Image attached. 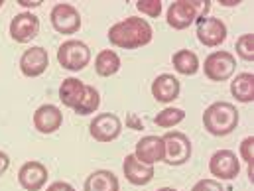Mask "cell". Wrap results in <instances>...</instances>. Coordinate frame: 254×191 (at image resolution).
Listing matches in <instances>:
<instances>
[{
  "mask_svg": "<svg viewBox=\"0 0 254 191\" xmlns=\"http://www.w3.org/2000/svg\"><path fill=\"white\" fill-rule=\"evenodd\" d=\"M8 168H10V158H8L6 152L0 150V176H4L8 172Z\"/></svg>",
  "mask_w": 254,
  "mask_h": 191,
  "instance_id": "obj_31",
  "label": "cell"
},
{
  "mask_svg": "<svg viewBox=\"0 0 254 191\" xmlns=\"http://www.w3.org/2000/svg\"><path fill=\"white\" fill-rule=\"evenodd\" d=\"M64 125V113L56 105H42L34 113V127L42 134H54Z\"/></svg>",
  "mask_w": 254,
  "mask_h": 191,
  "instance_id": "obj_17",
  "label": "cell"
},
{
  "mask_svg": "<svg viewBox=\"0 0 254 191\" xmlns=\"http://www.w3.org/2000/svg\"><path fill=\"white\" fill-rule=\"evenodd\" d=\"M164 140V148H166V156L164 162L168 166H184L191 158V140L184 132H166L162 136Z\"/></svg>",
  "mask_w": 254,
  "mask_h": 191,
  "instance_id": "obj_6",
  "label": "cell"
},
{
  "mask_svg": "<svg viewBox=\"0 0 254 191\" xmlns=\"http://www.w3.org/2000/svg\"><path fill=\"white\" fill-rule=\"evenodd\" d=\"M50 65V56L48 50H44L42 46H34L30 50H26L20 58V71L26 77H40Z\"/></svg>",
  "mask_w": 254,
  "mask_h": 191,
  "instance_id": "obj_14",
  "label": "cell"
},
{
  "mask_svg": "<svg viewBox=\"0 0 254 191\" xmlns=\"http://www.w3.org/2000/svg\"><path fill=\"white\" fill-rule=\"evenodd\" d=\"M123 172H125V178L132 186H148L154 180V176H156L154 166L142 164L134 154H128L127 158H125Z\"/></svg>",
  "mask_w": 254,
  "mask_h": 191,
  "instance_id": "obj_16",
  "label": "cell"
},
{
  "mask_svg": "<svg viewBox=\"0 0 254 191\" xmlns=\"http://www.w3.org/2000/svg\"><path fill=\"white\" fill-rule=\"evenodd\" d=\"M191 191H225V190H223L221 182H217V180H199L193 186Z\"/></svg>",
  "mask_w": 254,
  "mask_h": 191,
  "instance_id": "obj_28",
  "label": "cell"
},
{
  "mask_svg": "<svg viewBox=\"0 0 254 191\" xmlns=\"http://www.w3.org/2000/svg\"><path fill=\"white\" fill-rule=\"evenodd\" d=\"M211 2H201V0H178L172 2L168 8V26L174 30H186L193 22L205 18L209 12Z\"/></svg>",
  "mask_w": 254,
  "mask_h": 191,
  "instance_id": "obj_3",
  "label": "cell"
},
{
  "mask_svg": "<svg viewBox=\"0 0 254 191\" xmlns=\"http://www.w3.org/2000/svg\"><path fill=\"white\" fill-rule=\"evenodd\" d=\"M99 105H101V95H99V91L95 89V87H91V85H87L85 87V95H83V99L79 101V105L73 109L77 115H91V113H95L97 109H99Z\"/></svg>",
  "mask_w": 254,
  "mask_h": 191,
  "instance_id": "obj_23",
  "label": "cell"
},
{
  "mask_svg": "<svg viewBox=\"0 0 254 191\" xmlns=\"http://www.w3.org/2000/svg\"><path fill=\"white\" fill-rule=\"evenodd\" d=\"M85 191H119V180L109 170H97L85 180Z\"/></svg>",
  "mask_w": 254,
  "mask_h": 191,
  "instance_id": "obj_19",
  "label": "cell"
},
{
  "mask_svg": "<svg viewBox=\"0 0 254 191\" xmlns=\"http://www.w3.org/2000/svg\"><path fill=\"white\" fill-rule=\"evenodd\" d=\"M89 132L91 136L97 140V142H113L121 136L123 132V123L121 119L115 115V113H103V115H97L91 125H89Z\"/></svg>",
  "mask_w": 254,
  "mask_h": 191,
  "instance_id": "obj_7",
  "label": "cell"
},
{
  "mask_svg": "<svg viewBox=\"0 0 254 191\" xmlns=\"http://www.w3.org/2000/svg\"><path fill=\"white\" fill-rule=\"evenodd\" d=\"M58 62L67 71H81L91 62V50L81 40H67L58 50Z\"/></svg>",
  "mask_w": 254,
  "mask_h": 191,
  "instance_id": "obj_4",
  "label": "cell"
},
{
  "mask_svg": "<svg viewBox=\"0 0 254 191\" xmlns=\"http://www.w3.org/2000/svg\"><path fill=\"white\" fill-rule=\"evenodd\" d=\"M156 191H178V190H174V188H160V190Z\"/></svg>",
  "mask_w": 254,
  "mask_h": 191,
  "instance_id": "obj_34",
  "label": "cell"
},
{
  "mask_svg": "<svg viewBox=\"0 0 254 191\" xmlns=\"http://www.w3.org/2000/svg\"><path fill=\"white\" fill-rule=\"evenodd\" d=\"M40 34V18L32 12H20L10 22V38L18 44H28Z\"/></svg>",
  "mask_w": 254,
  "mask_h": 191,
  "instance_id": "obj_10",
  "label": "cell"
},
{
  "mask_svg": "<svg viewBox=\"0 0 254 191\" xmlns=\"http://www.w3.org/2000/svg\"><path fill=\"white\" fill-rule=\"evenodd\" d=\"M109 40L113 46L123 50H138L152 42V26L138 16H130L123 22H117L109 30Z\"/></svg>",
  "mask_w": 254,
  "mask_h": 191,
  "instance_id": "obj_1",
  "label": "cell"
},
{
  "mask_svg": "<svg viewBox=\"0 0 254 191\" xmlns=\"http://www.w3.org/2000/svg\"><path fill=\"white\" fill-rule=\"evenodd\" d=\"M136 8L142 14L150 16V18H158L162 14V2L160 0H138L136 2Z\"/></svg>",
  "mask_w": 254,
  "mask_h": 191,
  "instance_id": "obj_27",
  "label": "cell"
},
{
  "mask_svg": "<svg viewBox=\"0 0 254 191\" xmlns=\"http://www.w3.org/2000/svg\"><path fill=\"white\" fill-rule=\"evenodd\" d=\"M134 156L148 166H154L156 162H164L166 156V148H164V140L162 136H144L136 142V150Z\"/></svg>",
  "mask_w": 254,
  "mask_h": 191,
  "instance_id": "obj_13",
  "label": "cell"
},
{
  "mask_svg": "<svg viewBox=\"0 0 254 191\" xmlns=\"http://www.w3.org/2000/svg\"><path fill=\"white\" fill-rule=\"evenodd\" d=\"M50 20H52L54 30L60 32V34H75L81 28L79 10L75 6H71V4H67V2H60V4H56L52 8Z\"/></svg>",
  "mask_w": 254,
  "mask_h": 191,
  "instance_id": "obj_9",
  "label": "cell"
},
{
  "mask_svg": "<svg viewBox=\"0 0 254 191\" xmlns=\"http://www.w3.org/2000/svg\"><path fill=\"white\" fill-rule=\"evenodd\" d=\"M46 191H75V188L67 182H54Z\"/></svg>",
  "mask_w": 254,
  "mask_h": 191,
  "instance_id": "obj_30",
  "label": "cell"
},
{
  "mask_svg": "<svg viewBox=\"0 0 254 191\" xmlns=\"http://www.w3.org/2000/svg\"><path fill=\"white\" fill-rule=\"evenodd\" d=\"M85 87L87 85L81 79H75V77L64 79V83L60 85V101L65 107L75 109L79 105V101L83 99V95H85Z\"/></svg>",
  "mask_w": 254,
  "mask_h": 191,
  "instance_id": "obj_18",
  "label": "cell"
},
{
  "mask_svg": "<svg viewBox=\"0 0 254 191\" xmlns=\"http://www.w3.org/2000/svg\"><path fill=\"white\" fill-rule=\"evenodd\" d=\"M237 54L241 60L245 62H253L254 60V34H243L237 40Z\"/></svg>",
  "mask_w": 254,
  "mask_h": 191,
  "instance_id": "obj_25",
  "label": "cell"
},
{
  "mask_svg": "<svg viewBox=\"0 0 254 191\" xmlns=\"http://www.w3.org/2000/svg\"><path fill=\"white\" fill-rule=\"evenodd\" d=\"M231 93L239 103H253L254 101V75L253 73H239L231 81Z\"/></svg>",
  "mask_w": 254,
  "mask_h": 191,
  "instance_id": "obj_20",
  "label": "cell"
},
{
  "mask_svg": "<svg viewBox=\"0 0 254 191\" xmlns=\"http://www.w3.org/2000/svg\"><path fill=\"white\" fill-rule=\"evenodd\" d=\"M127 127L132 130H142V121L136 117V113H128L127 115Z\"/></svg>",
  "mask_w": 254,
  "mask_h": 191,
  "instance_id": "obj_29",
  "label": "cell"
},
{
  "mask_svg": "<svg viewBox=\"0 0 254 191\" xmlns=\"http://www.w3.org/2000/svg\"><path fill=\"white\" fill-rule=\"evenodd\" d=\"M174 69L182 75H195L199 71V58L191 50H180L172 56Z\"/></svg>",
  "mask_w": 254,
  "mask_h": 191,
  "instance_id": "obj_21",
  "label": "cell"
},
{
  "mask_svg": "<svg viewBox=\"0 0 254 191\" xmlns=\"http://www.w3.org/2000/svg\"><path fill=\"white\" fill-rule=\"evenodd\" d=\"M180 79L172 73H162L152 81V97L158 103H172L180 97Z\"/></svg>",
  "mask_w": 254,
  "mask_h": 191,
  "instance_id": "obj_15",
  "label": "cell"
},
{
  "mask_svg": "<svg viewBox=\"0 0 254 191\" xmlns=\"http://www.w3.org/2000/svg\"><path fill=\"white\" fill-rule=\"evenodd\" d=\"M186 119V113L182 109H176V107H168L164 111H160L154 119V123L160 128H174L176 125H180L182 121Z\"/></svg>",
  "mask_w": 254,
  "mask_h": 191,
  "instance_id": "obj_24",
  "label": "cell"
},
{
  "mask_svg": "<svg viewBox=\"0 0 254 191\" xmlns=\"http://www.w3.org/2000/svg\"><path fill=\"white\" fill-rule=\"evenodd\" d=\"M197 40L207 48H217L227 40V26L219 18L197 20Z\"/></svg>",
  "mask_w": 254,
  "mask_h": 191,
  "instance_id": "obj_11",
  "label": "cell"
},
{
  "mask_svg": "<svg viewBox=\"0 0 254 191\" xmlns=\"http://www.w3.org/2000/svg\"><path fill=\"white\" fill-rule=\"evenodd\" d=\"M18 182L26 191H40L48 182V168L38 160L26 162L18 172Z\"/></svg>",
  "mask_w": 254,
  "mask_h": 191,
  "instance_id": "obj_12",
  "label": "cell"
},
{
  "mask_svg": "<svg viewBox=\"0 0 254 191\" xmlns=\"http://www.w3.org/2000/svg\"><path fill=\"white\" fill-rule=\"evenodd\" d=\"M239 125V111L227 101L209 105L203 113V127L213 136H227Z\"/></svg>",
  "mask_w": 254,
  "mask_h": 191,
  "instance_id": "obj_2",
  "label": "cell"
},
{
  "mask_svg": "<svg viewBox=\"0 0 254 191\" xmlns=\"http://www.w3.org/2000/svg\"><path fill=\"white\" fill-rule=\"evenodd\" d=\"M0 8H2V0H0Z\"/></svg>",
  "mask_w": 254,
  "mask_h": 191,
  "instance_id": "obj_35",
  "label": "cell"
},
{
  "mask_svg": "<svg viewBox=\"0 0 254 191\" xmlns=\"http://www.w3.org/2000/svg\"><path fill=\"white\" fill-rule=\"evenodd\" d=\"M18 4L24 8H38L42 6V0H18Z\"/></svg>",
  "mask_w": 254,
  "mask_h": 191,
  "instance_id": "obj_32",
  "label": "cell"
},
{
  "mask_svg": "<svg viewBox=\"0 0 254 191\" xmlns=\"http://www.w3.org/2000/svg\"><path fill=\"white\" fill-rule=\"evenodd\" d=\"M121 69V58L113 50H103L95 60V71L101 77H111Z\"/></svg>",
  "mask_w": 254,
  "mask_h": 191,
  "instance_id": "obj_22",
  "label": "cell"
},
{
  "mask_svg": "<svg viewBox=\"0 0 254 191\" xmlns=\"http://www.w3.org/2000/svg\"><path fill=\"white\" fill-rule=\"evenodd\" d=\"M241 158L249 164V178L254 182V136H247L241 142Z\"/></svg>",
  "mask_w": 254,
  "mask_h": 191,
  "instance_id": "obj_26",
  "label": "cell"
},
{
  "mask_svg": "<svg viewBox=\"0 0 254 191\" xmlns=\"http://www.w3.org/2000/svg\"><path fill=\"white\" fill-rule=\"evenodd\" d=\"M205 77L209 81H227L233 77V73L237 71V60L231 52H213L205 58V65H203Z\"/></svg>",
  "mask_w": 254,
  "mask_h": 191,
  "instance_id": "obj_5",
  "label": "cell"
},
{
  "mask_svg": "<svg viewBox=\"0 0 254 191\" xmlns=\"http://www.w3.org/2000/svg\"><path fill=\"white\" fill-rule=\"evenodd\" d=\"M221 4L223 6H237V4H241V0H223Z\"/></svg>",
  "mask_w": 254,
  "mask_h": 191,
  "instance_id": "obj_33",
  "label": "cell"
},
{
  "mask_svg": "<svg viewBox=\"0 0 254 191\" xmlns=\"http://www.w3.org/2000/svg\"><path fill=\"white\" fill-rule=\"evenodd\" d=\"M209 172L219 180H235L241 174V160L233 150H217L209 160Z\"/></svg>",
  "mask_w": 254,
  "mask_h": 191,
  "instance_id": "obj_8",
  "label": "cell"
}]
</instances>
